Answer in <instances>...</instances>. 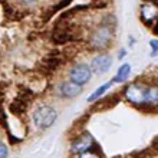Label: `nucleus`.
I'll use <instances>...</instances> for the list:
<instances>
[{
  "label": "nucleus",
  "mask_w": 158,
  "mask_h": 158,
  "mask_svg": "<svg viewBox=\"0 0 158 158\" xmlns=\"http://www.w3.org/2000/svg\"><path fill=\"white\" fill-rule=\"evenodd\" d=\"M58 114L52 107L49 105H40L37 107L32 114L33 124L39 128V130H46L49 126L53 125V122L56 121Z\"/></svg>",
  "instance_id": "obj_1"
},
{
  "label": "nucleus",
  "mask_w": 158,
  "mask_h": 158,
  "mask_svg": "<svg viewBox=\"0 0 158 158\" xmlns=\"http://www.w3.org/2000/svg\"><path fill=\"white\" fill-rule=\"evenodd\" d=\"M115 84V82H114V81H109V82H107V84H103V85H101V86H99V88L98 89H95V92L92 93V95H91V96L88 98V102H93V101H96L98 98L101 96V95H103V92H105V91H108V89L111 88L112 85Z\"/></svg>",
  "instance_id": "obj_10"
},
{
  "label": "nucleus",
  "mask_w": 158,
  "mask_h": 158,
  "mask_svg": "<svg viewBox=\"0 0 158 158\" xmlns=\"http://www.w3.org/2000/svg\"><path fill=\"white\" fill-rule=\"evenodd\" d=\"M112 66V56L109 53H98L91 62V69L93 73L102 75Z\"/></svg>",
  "instance_id": "obj_6"
},
{
  "label": "nucleus",
  "mask_w": 158,
  "mask_h": 158,
  "mask_svg": "<svg viewBox=\"0 0 158 158\" xmlns=\"http://www.w3.org/2000/svg\"><path fill=\"white\" fill-rule=\"evenodd\" d=\"M92 145H93L92 135L89 134V132H84V134L78 135V137L72 141V144H70V152L75 154V155H81V154L91 151Z\"/></svg>",
  "instance_id": "obj_5"
},
{
  "label": "nucleus",
  "mask_w": 158,
  "mask_h": 158,
  "mask_svg": "<svg viewBox=\"0 0 158 158\" xmlns=\"http://www.w3.org/2000/svg\"><path fill=\"white\" fill-rule=\"evenodd\" d=\"M126 101L135 107L145 105V85L142 84H130L124 91Z\"/></svg>",
  "instance_id": "obj_3"
},
{
  "label": "nucleus",
  "mask_w": 158,
  "mask_h": 158,
  "mask_svg": "<svg viewBox=\"0 0 158 158\" xmlns=\"http://www.w3.org/2000/svg\"><path fill=\"white\" fill-rule=\"evenodd\" d=\"M9 157V149H7V145L5 142L0 141V158H7Z\"/></svg>",
  "instance_id": "obj_12"
},
{
  "label": "nucleus",
  "mask_w": 158,
  "mask_h": 158,
  "mask_svg": "<svg viewBox=\"0 0 158 158\" xmlns=\"http://www.w3.org/2000/svg\"><path fill=\"white\" fill-rule=\"evenodd\" d=\"M124 55H125V51H121V52H119V56H121V58H122Z\"/></svg>",
  "instance_id": "obj_14"
},
{
  "label": "nucleus",
  "mask_w": 158,
  "mask_h": 158,
  "mask_svg": "<svg viewBox=\"0 0 158 158\" xmlns=\"http://www.w3.org/2000/svg\"><path fill=\"white\" fill-rule=\"evenodd\" d=\"M149 45H151V56H158V39H152Z\"/></svg>",
  "instance_id": "obj_11"
},
{
  "label": "nucleus",
  "mask_w": 158,
  "mask_h": 158,
  "mask_svg": "<svg viewBox=\"0 0 158 158\" xmlns=\"http://www.w3.org/2000/svg\"><path fill=\"white\" fill-rule=\"evenodd\" d=\"M130 73H131V65L130 63H124V65L118 69V72H116V75L112 78V81H114L115 84L125 82L126 79H128V76H130Z\"/></svg>",
  "instance_id": "obj_9"
},
{
  "label": "nucleus",
  "mask_w": 158,
  "mask_h": 158,
  "mask_svg": "<svg viewBox=\"0 0 158 158\" xmlns=\"http://www.w3.org/2000/svg\"><path fill=\"white\" fill-rule=\"evenodd\" d=\"M76 158H99V157L95 152H92V151H88V152H84L81 155H76Z\"/></svg>",
  "instance_id": "obj_13"
},
{
  "label": "nucleus",
  "mask_w": 158,
  "mask_h": 158,
  "mask_svg": "<svg viewBox=\"0 0 158 158\" xmlns=\"http://www.w3.org/2000/svg\"><path fill=\"white\" fill-rule=\"evenodd\" d=\"M112 40V30L109 26L107 24H102V26H99V28L92 32L91 37H89V43H91V46L93 49H107L109 46V43Z\"/></svg>",
  "instance_id": "obj_2"
},
{
  "label": "nucleus",
  "mask_w": 158,
  "mask_h": 158,
  "mask_svg": "<svg viewBox=\"0 0 158 158\" xmlns=\"http://www.w3.org/2000/svg\"><path fill=\"white\" fill-rule=\"evenodd\" d=\"M144 107H158V85H145Z\"/></svg>",
  "instance_id": "obj_8"
},
{
  "label": "nucleus",
  "mask_w": 158,
  "mask_h": 158,
  "mask_svg": "<svg viewBox=\"0 0 158 158\" xmlns=\"http://www.w3.org/2000/svg\"><path fill=\"white\" fill-rule=\"evenodd\" d=\"M91 76H92V69L86 63H76L69 70V81H72L73 84L79 85V86H84L85 84H88Z\"/></svg>",
  "instance_id": "obj_4"
},
{
  "label": "nucleus",
  "mask_w": 158,
  "mask_h": 158,
  "mask_svg": "<svg viewBox=\"0 0 158 158\" xmlns=\"http://www.w3.org/2000/svg\"><path fill=\"white\" fill-rule=\"evenodd\" d=\"M58 92L62 98H75L82 92V86L73 84L72 81H63L58 86Z\"/></svg>",
  "instance_id": "obj_7"
}]
</instances>
